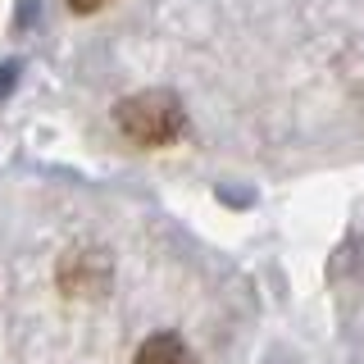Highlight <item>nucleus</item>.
<instances>
[{
	"label": "nucleus",
	"mask_w": 364,
	"mask_h": 364,
	"mask_svg": "<svg viewBox=\"0 0 364 364\" xmlns=\"http://www.w3.org/2000/svg\"><path fill=\"white\" fill-rule=\"evenodd\" d=\"M119 132L132 146H168L187 132V114L173 91H136L119 105Z\"/></svg>",
	"instance_id": "f257e3e1"
},
{
	"label": "nucleus",
	"mask_w": 364,
	"mask_h": 364,
	"mask_svg": "<svg viewBox=\"0 0 364 364\" xmlns=\"http://www.w3.org/2000/svg\"><path fill=\"white\" fill-rule=\"evenodd\" d=\"M136 364H196L191 355V346L173 333H155L141 341V350H136Z\"/></svg>",
	"instance_id": "f03ea898"
},
{
	"label": "nucleus",
	"mask_w": 364,
	"mask_h": 364,
	"mask_svg": "<svg viewBox=\"0 0 364 364\" xmlns=\"http://www.w3.org/2000/svg\"><path fill=\"white\" fill-rule=\"evenodd\" d=\"M109 0H68V9H73V14H96V9H105Z\"/></svg>",
	"instance_id": "7ed1b4c3"
}]
</instances>
